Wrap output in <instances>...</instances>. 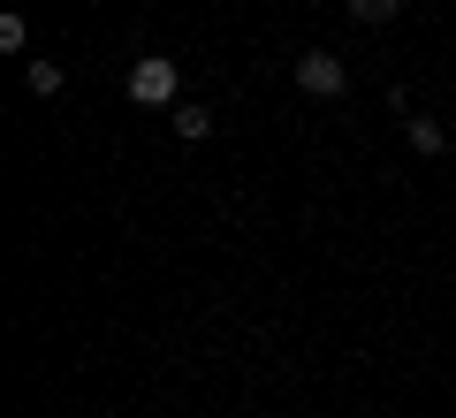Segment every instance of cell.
<instances>
[{
    "label": "cell",
    "mask_w": 456,
    "mask_h": 418,
    "mask_svg": "<svg viewBox=\"0 0 456 418\" xmlns=\"http://www.w3.org/2000/svg\"><path fill=\"white\" fill-rule=\"evenodd\" d=\"M175 61H167V53H145V61L130 69V99L137 107H175Z\"/></svg>",
    "instance_id": "obj_1"
},
{
    "label": "cell",
    "mask_w": 456,
    "mask_h": 418,
    "mask_svg": "<svg viewBox=\"0 0 456 418\" xmlns=\"http://www.w3.org/2000/svg\"><path fill=\"white\" fill-rule=\"evenodd\" d=\"M289 77H297V92H312V99H335L342 84H350V69H342L335 53H320V46H312V53H297V61H289Z\"/></svg>",
    "instance_id": "obj_2"
},
{
    "label": "cell",
    "mask_w": 456,
    "mask_h": 418,
    "mask_svg": "<svg viewBox=\"0 0 456 418\" xmlns=\"http://www.w3.org/2000/svg\"><path fill=\"white\" fill-rule=\"evenodd\" d=\"M167 122H175V137H183V145L213 137V107H198V99H175V114H167Z\"/></svg>",
    "instance_id": "obj_3"
},
{
    "label": "cell",
    "mask_w": 456,
    "mask_h": 418,
    "mask_svg": "<svg viewBox=\"0 0 456 418\" xmlns=\"http://www.w3.org/2000/svg\"><path fill=\"white\" fill-rule=\"evenodd\" d=\"M403 129H411V152H426V160H441V152H449V129H441L434 114H411Z\"/></svg>",
    "instance_id": "obj_4"
},
{
    "label": "cell",
    "mask_w": 456,
    "mask_h": 418,
    "mask_svg": "<svg viewBox=\"0 0 456 418\" xmlns=\"http://www.w3.org/2000/svg\"><path fill=\"white\" fill-rule=\"evenodd\" d=\"M23 84H31L38 99H53V92L69 84V77H61V61H31V69H23Z\"/></svg>",
    "instance_id": "obj_5"
},
{
    "label": "cell",
    "mask_w": 456,
    "mask_h": 418,
    "mask_svg": "<svg viewBox=\"0 0 456 418\" xmlns=\"http://www.w3.org/2000/svg\"><path fill=\"white\" fill-rule=\"evenodd\" d=\"M395 8H403V0H350V16H358V23H388Z\"/></svg>",
    "instance_id": "obj_6"
},
{
    "label": "cell",
    "mask_w": 456,
    "mask_h": 418,
    "mask_svg": "<svg viewBox=\"0 0 456 418\" xmlns=\"http://www.w3.org/2000/svg\"><path fill=\"white\" fill-rule=\"evenodd\" d=\"M23 38H31V31H23V16L8 8V16H0V53H23Z\"/></svg>",
    "instance_id": "obj_7"
}]
</instances>
